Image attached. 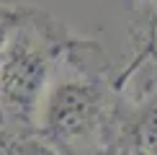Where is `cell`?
<instances>
[{
    "mask_svg": "<svg viewBox=\"0 0 157 155\" xmlns=\"http://www.w3.org/2000/svg\"><path fill=\"white\" fill-rule=\"evenodd\" d=\"M67 42L64 26L21 10L0 57V129L36 134L39 106Z\"/></svg>",
    "mask_w": 157,
    "mask_h": 155,
    "instance_id": "obj_2",
    "label": "cell"
},
{
    "mask_svg": "<svg viewBox=\"0 0 157 155\" xmlns=\"http://www.w3.org/2000/svg\"><path fill=\"white\" fill-rule=\"evenodd\" d=\"M134 145L149 155H157V96H149L134 116Z\"/></svg>",
    "mask_w": 157,
    "mask_h": 155,
    "instance_id": "obj_3",
    "label": "cell"
},
{
    "mask_svg": "<svg viewBox=\"0 0 157 155\" xmlns=\"http://www.w3.org/2000/svg\"><path fill=\"white\" fill-rule=\"evenodd\" d=\"M88 155H124V150H119L116 145H108V147H101V150L88 153Z\"/></svg>",
    "mask_w": 157,
    "mask_h": 155,
    "instance_id": "obj_7",
    "label": "cell"
},
{
    "mask_svg": "<svg viewBox=\"0 0 157 155\" xmlns=\"http://www.w3.org/2000/svg\"><path fill=\"white\" fill-rule=\"evenodd\" d=\"M21 137L23 134L0 129V155H21Z\"/></svg>",
    "mask_w": 157,
    "mask_h": 155,
    "instance_id": "obj_6",
    "label": "cell"
},
{
    "mask_svg": "<svg viewBox=\"0 0 157 155\" xmlns=\"http://www.w3.org/2000/svg\"><path fill=\"white\" fill-rule=\"evenodd\" d=\"M90 49L93 44L70 39L39 106L36 134L64 155H88L113 145V109L103 73L88 57Z\"/></svg>",
    "mask_w": 157,
    "mask_h": 155,
    "instance_id": "obj_1",
    "label": "cell"
},
{
    "mask_svg": "<svg viewBox=\"0 0 157 155\" xmlns=\"http://www.w3.org/2000/svg\"><path fill=\"white\" fill-rule=\"evenodd\" d=\"M21 155H64L54 145H49L39 134H23L21 137Z\"/></svg>",
    "mask_w": 157,
    "mask_h": 155,
    "instance_id": "obj_4",
    "label": "cell"
},
{
    "mask_svg": "<svg viewBox=\"0 0 157 155\" xmlns=\"http://www.w3.org/2000/svg\"><path fill=\"white\" fill-rule=\"evenodd\" d=\"M18 18H21V10L0 8V57H3V49H5V44H8V36H10V31H13V26H16Z\"/></svg>",
    "mask_w": 157,
    "mask_h": 155,
    "instance_id": "obj_5",
    "label": "cell"
},
{
    "mask_svg": "<svg viewBox=\"0 0 157 155\" xmlns=\"http://www.w3.org/2000/svg\"><path fill=\"white\" fill-rule=\"evenodd\" d=\"M124 155H149V153L139 150V147H129V150H124Z\"/></svg>",
    "mask_w": 157,
    "mask_h": 155,
    "instance_id": "obj_8",
    "label": "cell"
}]
</instances>
